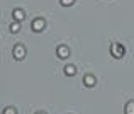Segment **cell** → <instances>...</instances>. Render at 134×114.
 <instances>
[{
	"label": "cell",
	"instance_id": "cell-5",
	"mask_svg": "<svg viewBox=\"0 0 134 114\" xmlns=\"http://www.w3.org/2000/svg\"><path fill=\"white\" fill-rule=\"evenodd\" d=\"M83 84H85V87H93V85L97 84V78L92 75V73H87V75L83 77Z\"/></svg>",
	"mask_w": 134,
	"mask_h": 114
},
{
	"label": "cell",
	"instance_id": "cell-10",
	"mask_svg": "<svg viewBox=\"0 0 134 114\" xmlns=\"http://www.w3.org/2000/svg\"><path fill=\"white\" fill-rule=\"evenodd\" d=\"M2 114H17V109L14 107V106H7V107L2 111Z\"/></svg>",
	"mask_w": 134,
	"mask_h": 114
},
{
	"label": "cell",
	"instance_id": "cell-2",
	"mask_svg": "<svg viewBox=\"0 0 134 114\" xmlns=\"http://www.w3.org/2000/svg\"><path fill=\"white\" fill-rule=\"evenodd\" d=\"M26 53H27L26 46L20 44V43H17V44L14 46V49H12V55H14L15 60H24V58H26Z\"/></svg>",
	"mask_w": 134,
	"mask_h": 114
},
{
	"label": "cell",
	"instance_id": "cell-4",
	"mask_svg": "<svg viewBox=\"0 0 134 114\" xmlns=\"http://www.w3.org/2000/svg\"><path fill=\"white\" fill-rule=\"evenodd\" d=\"M56 55L59 56V58H63V60H66L70 56V48L66 44H59L58 48H56Z\"/></svg>",
	"mask_w": 134,
	"mask_h": 114
},
{
	"label": "cell",
	"instance_id": "cell-7",
	"mask_svg": "<svg viewBox=\"0 0 134 114\" xmlns=\"http://www.w3.org/2000/svg\"><path fill=\"white\" fill-rule=\"evenodd\" d=\"M9 29H10V33H12V34H17L20 31V22L12 20V22H10V26H9Z\"/></svg>",
	"mask_w": 134,
	"mask_h": 114
},
{
	"label": "cell",
	"instance_id": "cell-12",
	"mask_svg": "<svg viewBox=\"0 0 134 114\" xmlns=\"http://www.w3.org/2000/svg\"><path fill=\"white\" fill-rule=\"evenodd\" d=\"M36 114H46V112H43V111H39V112H36Z\"/></svg>",
	"mask_w": 134,
	"mask_h": 114
},
{
	"label": "cell",
	"instance_id": "cell-1",
	"mask_svg": "<svg viewBox=\"0 0 134 114\" xmlns=\"http://www.w3.org/2000/svg\"><path fill=\"white\" fill-rule=\"evenodd\" d=\"M110 55L114 56V58H122V56L126 55L124 44H121V43H112L110 44Z\"/></svg>",
	"mask_w": 134,
	"mask_h": 114
},
{
	"label": "cell",
	"instance_id": "cell-6",
	"mask_svg": "<svg viewBox=\"0 0 134 114\" xmlns=\"http://www.w3.org/2000/svg\"><path fill=\"white\" fill-rule=\"evenodd\" d=\"M24 17H26V14H24L22 9H15L12 12V20H17V22H20V20H24Z\"/></svg>",
	"mask_w": 134,
	"mask_h": 114
},
{
	"label": "cell",
	"instance_id": "cell-3",
	"mask_svg": "<svg viewBox=\"0 0 134 114\" xmlns=\"http://www.w3.org/2000/svg\"><path fill=\"white\" fill-rule=\"evenodd\" d=\"M46 27V20L43 17H36V19L32 20V24H31V29L34 31V33H41V31H44Z\"/></svg>",
	"mask_w": 134,
	"mask_h": 114
},
{
	"label": "cell",
	"instance_id": "cell-11",
	"mask_svg": "<svg viewBox=\"0 0 134 114\" xmlns=\"http://www.w3.org/2000/svg\"><path fill=\"white\" fill-rule=\"evenodd\" d=\"M59 3H61L63 7H70V5L75 3V0H59Z\"/></svg>",
	"mask_w": 134,
	"mask_h": 114
},
{
	"label": "cell",
	"instance_id": "cell-8",
	"mask_svg": "<svg viewBox=\"0 0 134 114\" xmlns=\"http://www.w3.org/2000/svg\"><path fill=\"white\" fill-rule=\"evenodd\" d=\"M65 73H66L68 77L76 75V66H75V65H66V66H65Z\"/></svg>",
	"mask_w": 134,
	"mask_h": 114
},
{
	"label": "cell",
	"instance_id": "cell-9",
	"mask_svg": "<svg viewBox=\"0 0 134 114\" xmlns=\"http://www.w3.org/2000/svg\"><path fill=\"white\" fill-rule=\"evenodd\" d=\"M126 114H134V101H129L126 104V109H124Z\"/></svg>",
	"mask_w": 134,
	"mask_h": 114
}]
</instances>
